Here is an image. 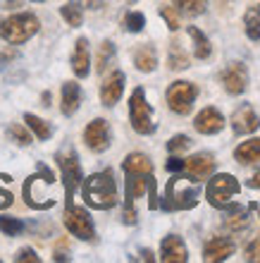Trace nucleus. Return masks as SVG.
Masks as SVG:
<instances>
[{"label":"nucleus","instance_id":"f257e3e1","mask_svg":"<svg viewBox=\"0 0 260 263\" xmlns=\"http://www.w3.org/2000/svg\"><path fill=\"white\" fill-rule=\"evenodd\" d=\"M82 196L91 208H98V211L117 206V182L112 170H103L82 180Z\"/></svg>","mask_w":260,"mask_h":263},{"label":"nucleus","instance_id":"f03ea898","mask_svg":"<svg viewBox=\"0 0 260 263\" xmlns=\"http://www.w3.org/2000/svg\"><path fill=\"white\" fill-rule=\"evenodd\" d=\"M38 17L31 12H22V14H12L7 20H0V39H5L12 46L27 43L31 36H36L38 31Z\"/></svg>","mask_w":260,"mask_h":263},{"label":"nucleus","instance_id":"7ed1b4c3","mask_svg":"<svg viewBox=\"0 0 260 263\" xmlns=\"http://www.w3.org/2000/svg\"><path fill=\"white\" fill-rule=\"evenodd\" d=\"M198 203V189L196 184H184V177L174 175L167 187H165V196H163V208L165 211H189Z\"/></svg>","mask_w":260,"mask_h":263},{"label":"nucleus","instance_id":"20e7f679","mask_svg":"<svg viewBox=\"0 0 260 263\" xmlns=\"http://www.w3.org/2000/svg\"><path fill=\"white\" fill-rule=\"evenodd\" d=\"M241 192V184L236 182V177L229 173H219L215 175L210 182H208V189H206V199L210 201V206L215 208H227V211H234V203L232 199Z\"/></svg>","mask_w":260,"mask_h":263},{"label":"nucleus","instance_id":"39448f33","mask_svg":"<svg viewBox=\"0 0 260 263\" xmlns=\"http://www.w3.org/2000/svg\"><path fill=\"white\" fill-rule=\"evenodd\" d=\"M55 158H57V165H60V170H62V182H65V194H67V206H69L76 187H79L84 180L82 163L76 158L74 148H65V151H60Z\"/></svg>","mask_w":260,"mask_h":263},{"label":"nucleus","instance_id":"423d86ee","mask_svg":"<svg viewBox=\"0 0 260 263\" xmlns=\"http://www.w3.org/2000/svg\"><path fill=\"white\" fill-rule=\"evenodd\" d=\"M129 120L134 132L138 134H153L155 132V122H153V108L146 101L144 89H136L129 98Z\"/></svg>","mask_w":260,"mask_h":263},{"label":"nucleus","instance_id":"0eeeda50","mask_svg":"<svg viewBox=\"0 0 260 263\" xmlns=\"http://www.w3.org/2000/svg\"><path fill=\"white\" fill-rule=\"evenodd\" d=\"M196 96H198V86L193 82H172L167 93H165L170 110L177 112V115H189Z\"/></svg>","mask_w":260,"mask_h":263},{"label":"nucleus","instance_id":"6e6552de","mask_svg":"<svg viewBox=\"0 0 260 263\" xmlns=\"http://www.w3.org/2000/svg\"><path fill=\"white\" fill-rule=\"evenodd\" d=\"M65 228L76 239H84V242H93L96 239V228H93V220H91L86 208H79L69 203L67 211H65Z\"/></svg>","mask_w":260,"mask_h":263},{"label":"nucleus","instance_id":"1a4fd4ad","mask_svg":"<svg viewBox=\"0 0 260 263\" xmlns=\"http://www.w3.org/2000/svg\"><path fill=\"white\" fill-rule=\"evenodd\" d=\"M212 173H215V158H212V153H196L191 158H184V163H182V175L189 182H193V184L208 180Z\"/></svg>","mask_w":260,"mask_h":263},{"label":"nucleus","instance_id":"9d476101","mask_svg":"<svg viewBox=\"0 0 260 263\" xmlns=\"http://www.w3.org/2000/svg\"><path fill=\"white\" fill-rule=\"evenodd\" d=\"M84 141H86V146H89L93 153H103L110 146V141H112L110 125L101 118L93 120V122H89V127L84 129Z\"/></svg>","mask_w":260,"mask_h":263},{"label":"nucleus","instance_id":"9b49d317","mask_svg":"<svg viewBox=\"0 0 260 263\" xmlns=\"http://www.w3.org/2000/svg\"><path fill=\"white\" fill-rule=\"evenodd\" d=\"M222 84H225V91L232 93V96H239L248 89V69L244 63H229L222 69Z\"/></svg>","mask_w":260,"mask_h":263},{"label":"nucleus","instance_id":"f8f14e48","mask_svg":"<svg viewBox=\"0 0 260 263\" xmlns=\"http://www.w3.org/2000/svg\"><path fill=\"white\" fill-rule=\"evenodd\" d=\"M260 127V118L255 115L253 105L251 103H241L232 115V129L234 134H253Z\"/></svg>","mask_w":260,"mask_h":263},{"label":"nucleus","instance_id":"ddd939ff","mask_svg":"<svg viewBox=\"0 0 260 263\" xmlns=\"http://www.w3.org/2000/svg\"><path fill=\"white\" fill-rule=\"evenodd\" d=\"M122 93H124V72L115 69V72H110L105 77L103 86H101V101H103L105 108H112L122 98Z\"/></svg>","mask_w":260,"mask_h":263},{"label":"nucleus","instance_id":"4468645a","mask_svg":"<svg viewBox=\"0 0 260 263\" xmlns=\"http://www.w3.org/2000/svg\"><path fill=\"white\" fill-rule=\"evenodd\" d=\"M193 127H196V132H201V134H217V132H222V127H225V118H222V112H219L217 108L208 105V108H203V110L196 115Z\"/></svg>","mask_w":260,"mask_h":263},{"label":"nucleus","instance_id":"2eb2a0df","mask_svg":"<svg viewBox=\"0 0 260 263\" xmlns=\"http://www.w3.org/2000/svg\"><path fill=\"white\" fill-rule=\"evenodd\" d=\"M160 261L163 263H184V261H189V251H186V244L182 242V237H177V235L165 237L163 244H160Z\"/></svg>","mask_w":260,"mask_h":263},{"label":"nucleus","instance_id":"dca6fc26","mask_svg":"<svg viewBox=\"0 0 260 263\" xmlns=\"http://www.w3.org/2000/svg\"><path fill=\"white\" fill-rule=\"evenodd\" d=\"M234 251H236V244H234L232 239H227V237H215V239H210V242L206 244V249H203V258H206L208 263L227 261Z\"/></svg>","mask_w":260,"mask_h":263},{"label":"nucleus","instance_id":"f3484780","mask_svg":"<svg viewBox=\"0 0 260 263\" xmlns=\"http://www.w3.org/2000/svg\"><path fill=\"white\" fill-rule=\"evenodd\" d=\"M79 105H82V86L76 82H65L62 84V105L60 110L62 115H74L79 110Z\"/></svg>","mask_w":260,"mask_h":263},{"label":"nucleus","instance_id":"a211bd4d","mask_svg":"<svg viewBox=\"0 0 260 263\" xmlns=\"http://www.w3.org/2000/svg\"><path fill=\"white\" fill-rule=\"evenodd\" d=\"M72 69H74L76 77H89L91 72V55H89V41L86 39H79L74 46V53H72Z\"/></svg>","mask_w":260,"mask_h":263},{"label":"nucleus","instance_id":"6ab92c4d","mask_svg":"<svg viewBox=\"0 0 260 263\" xmlns=\"http://www.w3.org/2000/svg\"><path fill=\"white\" fill-rule=\"evenodd\" d=\"M234 158L241 165H253V163H260V139H248L241 146H236L234 151Z\"/></svg>","mask_w":260,"mask_h":263},{"label":"nucleus","instance_id":"aec40b11","mask_svg":"<svg viewBox=\"0 0 260 263\" xmlns=\"http://www.w3.org/2000/svg\"><path fill=\"white\" fill-rule=\"evenodd\" d=\"M134 65H136L138 72H146V74L155 72V67H157L155 48H153V46H141V48H136V53H134Z\"/></svg>","mask_w":260,"mask_h":263},{"label":"nucleus","instance_id":"412c9836","mask_svg":"<svg viewBox=\"0 0 260 263\" xmlns=\"http://www.w3.org/2000/svg\"><path fill=\"white\" fill-rule=\"evenodd\" d=\"M124 173H134V175H148L153 173V163L146 153H129L122 163Z\"/></svg>","mask_w":260,"mask_h":263},{"label":"nucleus","instance_id":"4be33fe9","mask_svg":"<svg viewBox=\"0 0 260 263\" xmlns=\"http://www.w3.org/2000/svg\"><path fill=\"white\" fill-rule=\"evenodd\" d=\"M189 36H191V41H193V55L198 58V60H208L212 55L210 39L198 27H189Z\"/></svg>","mask_w":260,"mask_h":263},{"label":"nucleus","instance_id":"5701e85b","mask_svg":"<svg viewBox=\"0 0 260 263\" xmlns=\"http://www.w3.org/2000/svg\"><path fill=\"white\" fill-rule=\"evenodd\" d=\"M24 122H27V127L34 132L41 141H48V139L53 137V127H50L46 120H41V118H36V115H31V112H27V115H24Z\"/></svg>","mask_w":260,"mask_h":263},{"label":"nucleus","instance_id":"b1692460","mask_svg":"<svg viewBox=\"0 0 260 263\" xmlns=\"http://www.w3.org/2000/svg\"><path fill=\"white\" fill-rule=\"evenodd\" d=\"M244 27H246V36L251 41H260V10L258 7H248L246 10Z\"/></svg>","mask_w":260,"mask_h":263},{"label":"nucleus","instance_id":"393cba45","mask_svg":"<svg viewBox=\"0 0 260 263\" xmlns=\"http://www.w3.org/2000/svg\"><path fill=\"white\" fill-rule=\"evenodd\" d=\"M172 3L177 7V12L186 14V17H198L208 7V0H172Z\"/></svg>","mask_w":260,"mask_h":263},{"label":"nucleus","instance_id":"a878e982","mask_svg":"<svg viewBox=\"0 0 260 263\" xmlns=\"http://www.w3.org/2000/svg\"><path fill=\"white\" fill-rule=\"evenodd\" d=\"M167 67L170 69H186L189 67V55H186L184 50H182V46H179L177 41L170 43V53H167Z\"/></svg>","mask_w":260,"mask_h":263},{"label":"nucleus","instance_id":"bb28decb","mask_svg":"<svg viewBox=\"0 0 260 263\" xmlns=\"http://www.w3.org/2000/svg\"><path fill=\"white\" fill-rule=\"evenodd\" d=\"M60 14H62V20L67 22L69 27H82V22H84V10H82V3H67V5H62L60 7Z\"/></svg>","mask_w":260,"mask_h":263},{"label":"nucleus","instance_id":"cd10ccee","mask_svg":"<svg viewBox=\"0 0 260 263\" xmlns=\"http://www.w3.org/2000/svg\"><path fill=\"white\" fill-rule=\"evenodd\" d=\"M115 55H117L115 43H112V41H103V43H101V48H98V60H96L98 72H105V69L112 65Z\"/></svg>","mask_w":260,"mask_h":263},{"label":"nucleus","instance_id":"c85d7f7f","mask_svg":"<svg viewBox=\"0 0 260 263\" xmlns=\"http://www.w3.org/2000/svg\"><path fill=\"white\" fill-rule=\"evenodd\" d=\"M225 228L229 230V232H234V235H239V232H244V230L248 228V215L241 211L239 206L232 211V215L227 218V222H225Z\"/></svg>","mask_w":260,"mask_h":263},{"label":"nucleus","instance_id":"c756f323","mask_svg":"<svg viewBox=\"0 0 260 263\" xmlns=\"http://www.w3.org/2000/svg\"><path fill=\"white\" fill-rule=\"evenodd\" d=\"M24 222L19 218H7V215H0V232H5L7 237H17L24 232Z\"/></svg>","mask_w":260,"mask_h":263},{"label":"nucleus","instance_id":"7c9ffc66","mask_svg":"<svg viewBox=\"0 0 260 263\" xmlns=\"http://www.w3.org/2000/svg\"><path fill=\"white\" fill-rule=\"evenodd\" d=\"M122 24H124V29H127V31L138 34V31L146 27V17L141 12H127V14H124V20H122Z\"/></svg>","mask_w":260,"mask_h":263},{"label":"nucleus","instance_id":"2f4dec72","mask_svg":"<svg viewBox=\"0 0 260 263\" xmlns=\"http://www.w3.org/2000/svg\"><path fill=\"white\" fill-rule=\"evenodd\" d=\"M7 137L12 139L14 144H19V146L31 144V134H29L27 127H22V125H10L7 127Z\"/></svg>","mask_w":260,"mask_h":263},{"label":"nucleus","instance_id":"473e14b6","mask_svg":"<svg viewBox=\"0 0 260 263\" xmlns=\"http://www.w3.org/2000/svg\"><path fill=\"white\" fill-rule=\"evenodd\" d=\"M186 148H191V139L186 137V134H174V137L167 141V151L170 153H182Z\"/></svg>","mask_w":260,"mask_h":263},{"label":"nucleus","instance_id":"72a5a7b5","mask_svg":"<svg viewBox=\"0 0 260 263\" xmlns=\"http://www.w3.org/2000/svg\"><path fill=\"white\" fill-rule=\"evenodd\" d=\"M160 17L167 22V27H170L172 31H177V29L182 27V22H179V14H177V10H174V7L163 5V7H160Z\"/></svg>","mask_w":260,"mask_h":263},{"label":"nucleus","instance_id":"f704fd0d","mask_svg":"<svg viewBox=\"0 0 260 263\" xmlns=\"http://www.w3.org/2000/svg\"><path fill=\"white\" fill-rule=\"evenodd\" d=\"M244 258H246L248 263H260V237H255L253 242L246 247V251H244Z\"/></svg>","mask_w":260,"mask_h":263},{"label":"nucleus","instance_id":"c9c22d12","mask_svg":"<svg viewBox=\"0 0 260 263\" xmlns=\"http://www.w3.org/2000/svg\"><path fill=\"white\" fill-rule=\"evenodd\" d=\"M3 182H12L10 180V175H0V184H3ZM12 192H7V189H3L0 187V211H3V208H10L12 206Z\"/></svg>","mask_w":260,"mask_h":263},{"label":"nucleus","instance_id":"e433bc0d","mask_svg":"<svg viewBox=\"0 0 260 263\" xmlns=\"http://www.w3.org/2000/svg\"><path fill=\"white\" fill-rule=\"evenodd\" d=\"M14 261H17V263H27V261H29V263H41V258L36 256L34 249H29V247H27V249H19V251H17Z\"/></svg>","mask_w":260,"mask_h":263},{"label":"nucleus","instance_id":"4c0bfd02","mask_svg":"<svg viewBox=\"0 0 260 263\" xmlns=\"http://www.w3.org/2000/svg\"><path fill=\"white\" fill-rule=\"evenodd\" d=\"M55 261H69V244L67 239H60L57 247H55Z\"/></svg>","mask_w":260,"mask_h":263},{"label":"nucleus","instance_id":"58836bf2","mask_svg":"<svg viewBox=\"0 0 260 263\" xmlns=\"http://www.w3.org/2000/svg\"><path fill=\"white\" fill-rule=\"evenodd\" d=\"M122 220L127 222V225H134V222H136V208H134V206H124Z\"/></svg>","mask_w":260,"mask_h":263},{"label":"nucleus","instance_id":"ea45409f","mask_svg":"<svg viewBox=\"0 0 260 263\" xmlns=\"http://www.w3.org/2000/svg\"><path fill=\"white\" fill-rule=\"evenodd\" d=\"M14 58H17V50H0V65H7Z\"/></svg>","mask_w":260,"mask_h":263},{"label":"nucleus","instance_id":"a19ab883","mask_svg":"<svg viewBox=\"0 0 260 263\" xmlns=\"http://www.w3.org/2000/svg\"><path fill=\"white\" fill-rule=\"evenodd\" d=\"M84 7H89V10H101L105 5V0H82Z\"/></svg>","mask_w":260,"mask_h":263},{"label":"nucleus","instance_id":"79ce46f5","mask_svg":"<svg viewBox=\"0 0 260 263\" xmlns=\"http://www.w3.org/2000/svg\"><path fill=\"white\" fill-rule=\"evenodd\" d=\"M248 187H251V189H260V173L253 175V180L248 182Z\"/></svg>","mask_w":260,"mask_h":263},{"label":"nucleus","instance_id":"37998d69","mask_svg":"<svg viewBox=\"0 0 260 263\" xmlns=\"http://www.w3.org/2000/svg\"><path fill=\"white\" fill-rule=\"evenodd\" d=\"M144 258H146V261H153V254L148 249H144Z\"/></svg>","mask_w":260,"mask_h":263},{"label":"nucleus","instance_id":"c03bdc74","mask_svg":"<svg viewBox=\"0 0 260 263\" xmlns=\"http://www.w3.org/2000/svg\"><path fill=\"white\" fill-rule=\"evenodd\" d=\"M43 105H50V93H43Z\"/></svg>","mask_w":260,"mask_h":263},{"label":"nucleus","instance_id":"a18cd8bd","mask_svg":"<svg viewBox=\"0 0 260 263\" xmlns=\"http://www.w3.org/2000/svg\"><path fill=\"white\" fill-rule=\"evenodd\" d=\"M258 10H260V5H258Z\"/></svg>","mask_w":260,"mask_h":263}]
</instances>
